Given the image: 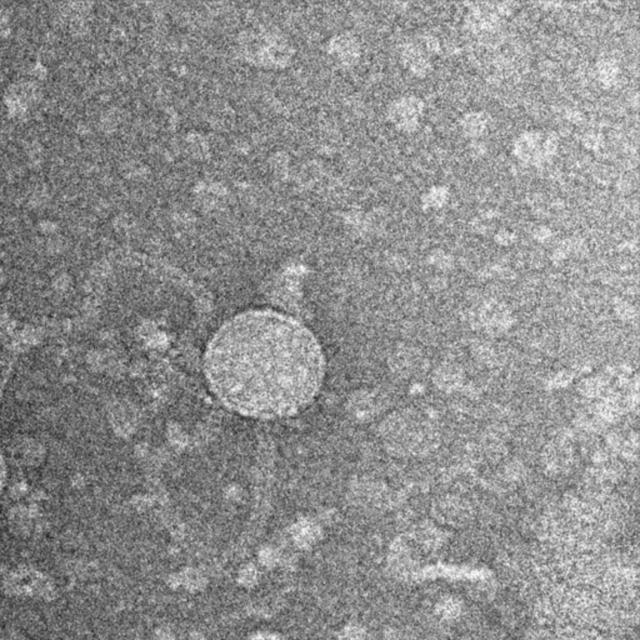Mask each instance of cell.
<instances>
[{
	"label": "cell",
	"mask_w": 640,
	"mask_h": 640,
	"mask_svg": "<svg viewBox=\"0 0 640 640\" xmlns=\"http://www.w3.org/2000/svg\"><path fill=\"white\" fill-rule=\"evenodd\" d=\"M204 372L227 408L255 419H279L315 399L325 358L315 335L298 319L256 309L216 330L205 349Z\"/></svg>",
	"instance_id": "cell-1"
},
{
	"label": "cell",
	"mask_w": 640,
	"mask_h": 640,
	"mask_svg": "<svg viewBox=\"0 0 640 640\" xmlns=\"http://www.w3.org/2000/svg\"><path fill=\"white\" fill-rule=\"evenodd\" d=\"M558 144L559 141L554 131L529 129L516 136L513 152L524 163L543 165L556 155Z\"/></svg>",
	"instance_id": "cell-2"
},
{
	"label": "cell",
	"mask_w": 640,
	"mask_h": 640,
	"mask_svg": "<svg viewBox=\"0 0 640 640\" xmlns=\"http://www.w3.org/2000/svg\"><path fill=\"white\" fill-rule=\"evenodd\" d=\"M424 102L417 96H404L391 104V122L399 129L413 131L419 125L420 118L424 113Z\"/></svg>",
	"instance_id": "cell-3"
},
{
	"label": "cell",
	"mask_w": 640,
	"mask_h": 640,
	"mask_svg": "<svg viewBox=\"0 0 640 640\" xmlns=\"http://www.w3.org/2000/svg\"><path fill=\"white\" fill-rule=\"evenodd\" d=\"M403 62L405 67L417 77H424L431 70V63L425 51L414 43H408L402 51Z\"/></svg>",
	"instance_id": "cell-4"
},
{
	"label": "cell",
	"mask_w": 640,
	"mask_h": 640,
	"mask_svg": "<svg viewBox=\"0 0 640 640\" xmlns=\"http://www.w3.org/2000/svg\"><path fill=\"white\" fill-rule=\"evenodd\" d=\"M488 123H489V117L487 113L481 112V110H471L469 113L464 114L463 118L460 119V126L463 129L466 136H482L483 133L487 129Z\"/></svg>",
	"instance_id": "cell-5"
},
{
	"label": "cell",
	"mask_w": 640,
	"mask_h": 640,
	"mask_svg": "<svg viewBox=\"0 0 640 640\" xmlns=\"http://www.w3.org/2000/svg\"><path fill=\"white\" fill-rule=\"evenodd\" d=\"M170 579L173 580L176 588L184 587L190 592L204 589L205 585H207V578H205L204 574H202L198 569H194V568L184 569L183 572L171 575Z\"/></svg>",
	"instance_id": "cell-6"
},
{
	"label": "cell",
	"mask_w": 640,
	"mask_h": 640,
	"mask_svg": "<svg viewBox=\"0 0 640 640\" xmlns=\"http://www.w3.org/2000/svg\"><path fill=\"white\" fill-rule=\"evenodd\" d=\"M449 195V188L445 185H433L422 195V207L424 210L442 208L447 203Z\"/></svg>",
	"instance_id": "cell-7"
},
{
	"label": "cell",
	"mask_w": 640,
	"mask_h": 640,
	"mask_svg": "<svg viewBox=\"0 0 640 640\" xmlns=\"http://www.w3.org/2000/svg\"><path fill=\"white\" fill-rule=\"evenodd\" d=\"M618 72H619V67L614 59L606 58V59H601L598 63L599 78L604 84L612 85L617 79Z\"/></svg>",
	"instance_id": "cell-8"
},
{
	"label": "cell",
	"mask_w": 640,
	"mask_h": 640,
	"mask_svg": "<svg viewBox=\"0 0 640 640\" xmlns=\"http://www.w3.org/2000/svg\"><path fill=\"white\" fill-rule=\"evenodd\" d=\"M258 578H259V573H258V569L253 564L244 566L238 574L239 584L244 588L254 587L256 582H258Z\"/></svg>",
	"instance_id": "cell-9"
},
{
	"label": "cell",
	"mask_w": 640,
	"mask_h": 640,
	"mask_svg": "<svg viewBox=\"0 0 640 640\" xmlns=\"http://www.w3.org/2000/svg\"><path fill=\"white\" fill-rule=\"evenodd\" d=\"M340 640H370L365 629L357 624H349L340 632Z\"/></svg>",
	"instance_id": "cell-10"
},
{
	"label": "cell",
	"mask_w": 640,
	"mask_h": 640,
	"mask_svg": "<svg viewBox=\"0 0 640 640\" xmlns=\"http://www.w3.org/2000/svg\"><path fill=\"white\" fill-rule=\"evenodd\" d=\"M429 261L439 268H449L453 263V258L443 249H436L429 255Z\"/></svg>",
	"instance_id": "cell-11"
},
{
	"label": "cell",
	"mask_w": 640,
	"mask_h": 640,
	"mask_svg": "<svg viewBox=\"0 0 640 640\" xmlns=\"http://www.w3.org/2000/svg\"><path fill=\"white\" fill-rule=\"evenodd\" d=\"M6 478H8V465H6V454L0 445V497L6 489Z\"/></svg>",
	"instance_id": "cell-12"
},
{
	"label": "cell",
	"mask_w": 640,
	"mask_h": 640,
	"mask_svg": "<svg viewBox=\"0 0 640 640\" xmlns=\"http://www.w3.org/2000/svg\"><path fill=\"white\" fill-rule=\"evenodd\" d=\"M259 561L264 567H274L279 561V556L272 549H264L259 556Z\"/></svg>",
	"instance_id": "cell-13"
},
{
	"label": "cell",
	"mask_w": 640,
	"mask_h": 640,
	"mask_svg": "<svg viewBox=\"0 0 640 640\" xmlns=\"http://www.w3.org/2000/svg\"><path fill=\"white\" fill-rule=\"evenodd\" d=\"M516 239V234L509 229H499L495 234V240L500 244H510Z\"/></svg>",
	"instance_id": "cell-14"
},
{
	"label": "cell",
	"mask_w": 640,
	"mask_h": 640,
	"mask_svg": "<svg viewBox=\"0 0 640 640\" xmlns=\"http://www.w3.org/2000/svg\"><path fill=\"white\" fill-rule=\"evenodd\" d=\"M249 640H280L278 634L270 633V632H259L250 636Z\"/></svg>",
	"instance_id": "cell-15"
},
{
	"label": "cell",
	"mask_w": 640,
	"mask_h": 640,
	"mask_svg": "<svg viewBox=\"0 0 640 640\" xmlns=\"http://www.w3.org/2000/svg\"><path fill=\"white\" fill-rule=\"evenodd\" d=\"M159 640H174V634L168 628H160L158 632Z\"/></svg>",
	"instance_id": "cell-16"
},
{
	"label": "cell",
	"mask_w": 640,
	"mask_h": 640,
	"mask_svg": "<svg viewBox=\"0 0 640 640\" xmlns=\"http://www.w3.org/2000/svg\"><path fill=\"white\" fill-rule=\"evenodd\" d=\"M452 373H453V370H452ZM452 373H450V374H452ZM442 374L449 375V370H444V372H442ZM442 379H444V377H442ZM455 379H457V375L452 374V377H450V380H452V383H453V384L454 381H455Z\"/></svg>",
	"instance_id": "cell-17"
}]
</instances>
